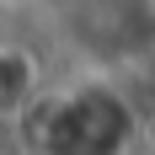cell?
Returning <instances> with one entry per match:
<instances>
[{
  "label": "cell",
  "instance_id": "obj_1",
  "mask_svg": "<svg viewBox=\"0 0 155 155\" xmlns=\"http://www.w3.org/2000/svg\"><path fill=\"white\" fill-rule=\"evenodd\" d=\"M134 107L107 86L64 91L38 128V155H123L134 144Z\"/></svg>",
  "mask_w": 155,
  "mask_h": 155
},
{
  "label": "cell",
  "instance_id": "obj_2",
  "mask_svg": "<svg viewBox=\"0 0 155 155\" xmlns=\"http://www.w3.org/2000/svg\"><path fill=\"white\" fill-rule=\"evenodd\" d=\"M27 91H32V64L21 59L16 48H0V118L21 107Z\"/></svg>",
  "mask_w": 155,
  "mask_h": 155
},
{
  "label": "cell",
  "instance_id": "obj_3",
  "mask_svg": "<svg viewBox=\"0 0 155 155\" xmlns=\"http://www.w3.org/2000/svg\"><path fill=\"white\" fill-rule=\"evenodd\" d=\"M134 139H144V144L155 150V112H150V118H139V128H134Z\"/></svg>",
  "mask_w": 155,
  "mask_h": 155
}]
</instances>
